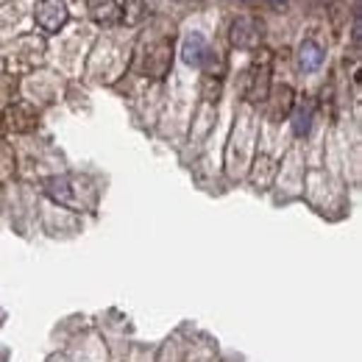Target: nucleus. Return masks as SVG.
<instances>
[{
  "label": "nucleus",
  "instance_id": "nucleus-3",
  "mask_svg": "<svg viewBox=\"0 0 362 362\" xmlns=\"http://www.w3.org/2000/svg\"><path fill=\"white\" fill-rule=\"evenodd\" d=\"M212 50L206 45V40L201 37V34H189L187 40H184V45H181V59L189 64V67H209V62H212Z\"/></svg>",
  "mask_w": 362,
  "mask_h": 362
},
{
  "label": "nucleus",
  "instance_id": "nucleus-1",
  "mask_svg": "<svg viewBox=\"0 0 362 362\" xmlns=\"http://www.w3.org/2000/svg\"><path fill=\"white\" fill-rule=\"evenodd\" d=\"M37 23H40V28L47 31V34L62 31L64 23H67V6H64V0H40V6H37Z\"/></svg>",
  "mask_w": 362,
  "mask_h": 362
},
{
  "label": "nucleus",
  "instance_id": "nucleus-8",
  "mask_svg": "<svg viewBox=\"0 0 362 362\" xmlns=\"http://www.w3.org/2000/svg\"><path fill=\"white\" fill-rule=\"evenodd\" d=\"M273 3H284V0H273Z\"/></svg>",
  "mask_w": 362,
  "mask_h": 362
},
{
  "label": "nucleus",
  "instance_id": "nucleus-7",
  "mask_svg": "<svg viewBox=\"0 0 362 362\" xmlns=\"http://www.w3.org/2000/svg\"><path fill=\"white\" fill-rule=\"evenodd\" d=\"M310 126H313V103L307 100V103H301V106L296 109V115H293V132L298 136H304L310 132Z\"/></svg>",
  "mask_w": 362,
  "mask_h": 362
},
{
  "label": "nucleus",
  "instance_id": "nucleus-6",
  "mask_svg": "<svg viewBox=\"0 0 362 362\" xmlns=\"http://www.w3.org/2000/svg\"><path fill=\"white\" fill-rule=\"evenodd\" d=\"M87 8H90L92 20L103 23V25L120 20V6H117V0H87Z\"/></svg>",
  "mask_w": 362,
  "mask_h": 362
},
{
  "label": "nucleus",
  "instance_id": "nucleus-2",
  "mask_svg": "<svg viewBox=\"0 0 362 362\" xmlns=\"http://www.w3.org/2000/svg\"><path fill=\"white\" fill-rule=\"evenodd\" d=\"M231 45L234 47H257L262 42V23L251 17H240L231 23Z\"/></svg>",
  "mask_w": 362,
  "mask_h": 362
},
{
  "label": "nucleus",
  "instance_id": "nucleus-9",
  "mask_svg": "<svg viewBox=\"0 0 362 362\" xmlns=\"http://www.w3.org/2000/svg\"><path fill=\"white\" fill-rule=\"evenodd\" d=\"M243 3H251V0H243Z\"/></svg>",
  "mask_w": 362,
  "mask_h": 362
},
{
  "label": "nucleus",
  "instance_id": "nucleus-5",
  "mask_svg": "<svg viewBox=\"0 0 362 362\" xmlns=\"http://www.w3.org/2000/svg\"><path fill=\"white\" fill-rule=\"evenodd\" d=\"M323 59H326V53H323V47L317 45L315 40H304L301 42V47H298V70L301 73H315V70H320Z\"/></svg>",
  "mask_w": 362,
  "mask_h": 362
},
{
  "label": "nucleus",
  "instance_id": "nucleus-4",
  "mask_svg": "<svg viewBox=\"0 0 362 362\" xmlns=\"http://www.w3.org/2000/svg\"><path fill=\"white\" fill-rule=\"evenodd\" d=\"M268 84H271V67H268V64L251 67L248 81H245V98H248L251 103H262V100L268 98Z\"/></svg>",
  "mask_w": 362,
  "mask_h": 362
}]
</instances>
